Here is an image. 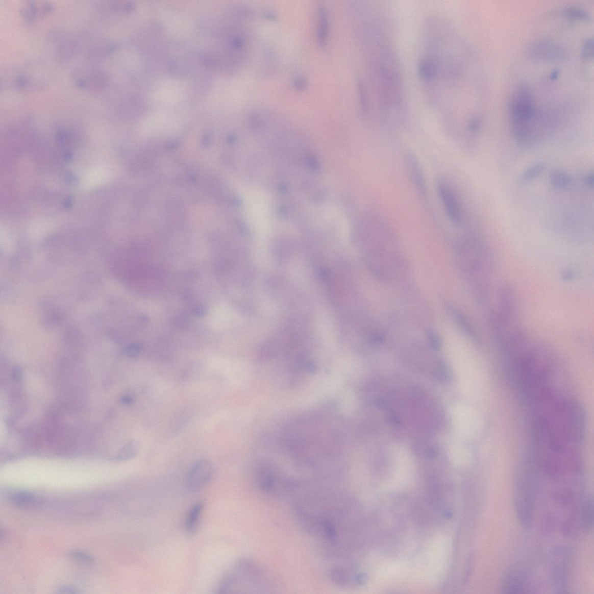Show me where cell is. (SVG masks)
<instances>
[{"instance_id": "cb8c5ba5", "label": "cell", "mask_w": 594, "mask_h": 594, "mask_svg": "<svg viewBox=\"0 0 594 594\" xmlns=\"http://www.w3.org/2000/svg\"><path fill=\"white\" fill-rule=\"evenodd\" d=\"M558 75H559V71L555 70L553 72L552 74L551 75L550 78L551 79H555L556 78H557L558 77Z\"/></svg>"}, {"instance_id": "9c48e42d", "label": "cell", "mask_w": 594, "mask_h": 594, "mask_svg": "<svg viewBox=\"0 0 594 594\" xmlns=\"http://www.w3.org/2000/svg\"><path fill=\"white\" fill-rule=\"evenodd\" d=\"M205 507V502H204L203 501H199V502L194 504L192 507L189 509L186 517L185 523V530L189 535L193 536L197 532Z\"/></svg>"}, {"instance_id": "ac0fdd59", "label": "cell", "mask_w": 594, "mask_h": 594, "mask_svg": "<svg viewBox=\"0 0 594 594\" xmlns=\"http://www.w3.org/2000/svg\"><path fill=\"white\" fill-rule=\"evenodd\" d=\"M428 338L433 349L438 351L440 349L441 341L438 334L432 331H429L428 333Z\"/></svg>"}, {"instance_id": "30bf717a", "label": "cell", "mask_w": 594, "mask_h": 594, "mask_svg": "<svg viewBox=\"0 0 594 594\" xmlns=\"http://www.w3.org/2000/svg\"><path fill=\"white\" fill-rule=\"evenodd\" d=\"M546 164L542 162H536L521 174L517 182L519 185H526L536 179L544 171Z\"/></svg>"}, {"instance_id": "52a82bcc", "label": "cell", "mask_w": 594, "mask_h": 594, "mask_svg": "<svg viewBox=\"0 0 594 594\" xmlns=\"http://www.w3.org/2000/svg\"><path fill=\"white\" fill-rule=\"evenodd\" d=\"M405 165L414 188L421 196H426L427 193L426 178L417 156L412 152H407L405 155Z\"/></svg>"}, {"instance_id": "7402d4cb", "label": "cell", "mask_w": 594, "mask_h": 594, "mask_svg": "<svg viewBox=\"0 0 594 594\" xmlns=\"http://www.w3.org/2000/svg\"><path fill=\"white\" fill-rule=\"evenodd\" d=\"M59 591H60V592L61 593H76L79 592L77 589L69 586L63 587L59 589Z\"/></svg>"}, {"instance_id": "3957f363", "label": "cell", "mask_w": 594, "mask_h": 594, "mask_svg": "<svg viewBox=\"0 0 594 594\" xmlns=\"http://www.w3.org/2000/svg\"><path fill=\"white\" fill-rule=\"evenodd\" d=\"M508 112L514 128L529 131V125L535 119L537 110L527 85L521 84L513 93L509 102Z\"/></svg>"}, {"instance_id": "ba28073f", "label": "cell", "mask_w": 594, "mask_h": 594, "mask_svg": "<svg viewBox=\"0 0 594 594\" xmlns=\"http://www.w3.org/2000/svg\"><path fill=\"white\" fill-rule=\"evenodd\" d=\"M523 573L516 568L507 571L503 577L502 589L506 593H521L525 588Z\"/></svg>"}, {"instance_id": "7c38bea8", "label": "cell", "mask_w": 594, "mask_h": 594, "mask_svg": "<svg viewBox=\"0 0 594 594\" xmlns=\"http://www.w3.org/2000/svg\"><path fill=\"white\" fill-rule=\"evenodd\" d=\"M141 445L138 440H132L123 447L116 457L117 461H126L133 459L138 455Z\"/></svg>"}, {"instance_id": "8992f818", "label": "cell", "mask_w": 594, "mask_h": 594, "mask_svg": "<svg viewBox=\"0 0 594 594\" xmlns=\"http://www.w3.org/2000/svg\"><path fill=\"white\" fill-rule=\"evenodd\" d=\"M530 56L535 60L543 62L561 61L566 57V53L561 46L553 42L540 41L530 46Z\"/></svg>"}, {"instance_id": "d6986e66", "label": "cell", "mask_w": 594, "mask_h": 594, "mask_svg": "<svg viewBox=\"0 0 594 594\" xmlns=\"http://www.w3.org/2000/svg\"><path fill=\"white\" fill-rule=\"evenodd\" d=\"M481 123L478 118L473 117L469 120L466 125V128L470 133H477L479 129H481Z\"/></svg>"}, {"instance_id": "44dd1931", "label": "cell", "mask_w": 594, "mask_h": 594, "mask_svg": "<svg viewBox=\"0 0 594 594\" xmlns=\"http://www.w3.org/2000/svg\"><path fill=\"white\" fill-rule=\"evenodd\" d=\"M594 182V176L592 172L589 173L584 178V183L585 185L589 186V187H593Z\"/></svg>"}, {"instance_id": "8fae6325", "label": "cell", "mask_w": 594, "mask_h": 594, "mask_svg": "<svg viewBox=\"0 0 594 594\" xmlns=\"http://www.w3.org/2000/svg\"><path fill=\"white\" fill-rule=\"evenodd\" d=\"M11 502L19 507L33 506L38 502V499L33 493L29 491H15L10 496Z\"/></svg>"}, {"instance_id": "ffe728a7", "label": "cell", "mask_w": 594, "mask_h": 594, "mask_svg": "<svg viewBox=\"0 0 594 594\" xmlns=\"http://www.w3.org/2000/svg\"><path fill=\"white\" fill-rule=\"evenodd\" d=\"M134 399L133 397L126 394V395L122 396L121 398V402L123 405L130 406L133 404Z\"/></svg>"}, {"instance_id": "2e32d148", "label": "cell", "mask_w": 594, "mask_h": 594, "mask_svg": "<svg viewBox=\"0 0 594 594\" xmlns=\"http://www.w3.org/2000/svg\"><path fill=\"white\" fill-rule=\"evenodd\" d=\"M70 555L71 558H73L76 561L83 563L88 564V565H91V564H93L95 562L94 559L91 555L82 552V551H71L70 553Z\"/></svg>"}, {"instance_id": "4fadbf2b", "label": "cell", "mask_w": 594, "mask_h": 594, "mask_svg": "<svg viewBox=\"0 0 594 594\" xmlns=\"http://www.w3.org/2000/svg\"><path fill=\"white\" fill-rule=\"evenodd\" d=\"M328 16L325 8L321 7L319 14V23H318V41L320 45L324 46L328 36Z\"/></svg>"}, {"instance_id": "277c9868", "label": "cell", "mask_w": 594, "mask_h": 594, "mask_svg": "<svg viewBox=\"0 0 594 594\" xmlns=\"http://www.w3.org/2000/svg\"><path fill=\"white\" fill-rule=\"evenodd\" d=\"M214 474V466L210 461L205 459L197 460L189 470L186 479V489L190 493H197L211 481Z\"/></svg>"}, {"instance_id": "5bb4252c", "label": "cell", "mask_w": 594, "mask_h": 594, "mask_svg": "<svg viewBox=\"0 0 594 594\" xmlns=\"http://www.w3.org/2000/svg\"><path fill=\"white\" fill-rule=\"evenodd\" d=\"M551 184L557 189H564L570 184L571 178L567 173L561 170H555L551 173Z\"/></svg>"}, {"instance_id": "5b68a950", "label": "cell", "mask_w": 594, "mask_h": 594, "mask_svg": "<svg viewBox=\"0 0 594 594\" xmlns=\"http://www.w3.org/2000/svg\"><path fill=\"white\" fill-rule=\"evenodd\" d=\"M436 188L450 221L455 226H460L462 220V211L459 200L451 184L442 178L437 182Z\"/></svg>"}, {"instance_id": "603a6c76", "label": "cell", "mask_w": 594, "mask_h": 594, "mask_svg": "<svg viewBox=\"0 0 594 594\" xmlns=\"http://www.w3.org/2000/svg\"><path fill=\"white\" fill-rule=\"evenodd\" d=\"M427 456L430 458H434L436 456V451L434 448H431L428 450L427 452Z\"/></svg>"}, {"instance_id": "e0dca14e", "label": "cell", "mask_w": 594, "mask_h": 594, "mask_svg": "<svg viewBox=\"0 0 594 594\" xmlns=\"http://www.w3.org/2000/svg\"><path fill=\"white\" fill-rule=\"evenodd\" d=\"M583 57L586 59H591L593 57V47L592 39L585 40L583 45Z\"/></svg>"}, {"instance_id": "6da1fadb", "label": "cell", "mask_w": 594, "mask_h": 594, "mask_svg": "<svg viewBox=\"0 0 594 594\" xmlns=\"http://www.w3.org/2000/svg\"><path fill=\"white\" fill-rule=\"evenodd\" d=\"M365 74L359 82L363 115L372 126L392 129L407 116L404 76L392 33L375 32L361 38Z\"/></svg>"}, {"instance_id": "7a4b0ae2", "label": "cell", "mask_w": 594, "mask_h": 594, "mask_svg": "<svg viewBox=\"0 0 594 594\" xmlns=\"http://www.w3.org/2000/svg\"><path fill=\"white\" fill-rule=\"evenodd\" d=\"M218 593H270L277 587L268 573L258 563L241 559L230 567L219 581Z\"/></svg>"}, {"instance_id": "9a60e30c", "label": "cell", "mask_w": 594, "mask_h": 594, "mask_svg": "<svg viewBox=\"0 0 594 594\" xmlns=\"http://www.w3.org/2000/svg\"><path fill=\"white\" fill-rule=\"evenodd\" d=\"M563 12L564 15L573 19L583 20H590L591 19L590 15L587 12L578 7H566L563 10Z\"/></svg>"}]
</instances>
